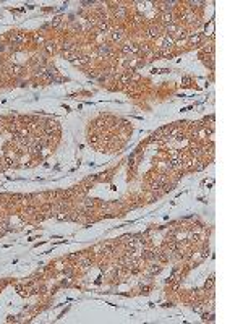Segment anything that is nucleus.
<instances>
[{"mask_svg": "<svg viewBox=\"0 0 243 324\" xmlns=\"http://www.w3.org/2000/svg\"><path fill=\"white\" fill-rule=\"evenodd\" d=\"M186 42H188L190 46H198V44L201 42V36H200V32H194V34H190L188 38H186Z\"/></svg>", "mask_w": 243, "mask_h": 324, "instance_id": "2", "label": "nucleus"}, {"mask_svg": "<svg viewBox=\"0 0 243 324\" xmlns=\"http://www.w3.org/2000/svg\"><path fill=\"white\" fill-rule=\"evenodd\" d=\"M24 40H26V36L21 34V32H16V34H13V38H12L13 44H21V42H24Z\"/></svg>", "mask_w": 243, "mask_h": 324, "instance_id": "6", "label": "nucleus"}, {"mask_svg": "<svg viewBox=\"0 0 243 324\" xmlns=\"http://www.w3.org/2000/svg\"><path fill=\"white\" fill-rule=\"evenodd\" d=\"M174 44H175V40H174V38H172V36L164 34V36H162V38L159 39V49H162V50H169L170 47H174Z\"/></svg>", "mask_w": 243, "mask_h": 324, "instance_id": "1", "label": "nucleus"}, {"mask_svg": "<svg viewBox=\"0 0 243 324\" xmlns=\"http://www.w3.org/2000/svg\"><path fill=\"white\" fill-rule=\"evenodd\" d=\"M112 40H115V42H119V40H122V38H123V32H122V29H115V31L112 32Z\"/></svg>", "mask_w": 243, "mask_h": 324, "instance_id": "9", "label": "nucleus"}, {"mask_svg": "<svg viewBox=\"0 0 243 324\" xmlns=\"http://www.w3.org/2000/svg\"><path fill=\"white\" fill-rule=\"evenodd\" d=\"M161 21L164 23V26L165 24H170V23H174V16H172V13L165 12V13L161 15Z\"/></svg>", "mask_w": 243, "mask_h": 324, "instance_id": "5", "label": "nucleus"}, {"mask_svg": "<svg viewBox=\"0 0 243 324\" xmlns=\"http://www.w3.org/2000/svg\"><path fill=\"white\" fill-rule=\"evenodd\" d=\"M125 15H127V7L119 5V7L115 8V16H117V18H125Z\"/></svg>", "mask_w": 243, "mask_h": 324, "instance_id": "7", "label": "nucleus"}, {"mask_svg": "<svg viewBox=\"0 0 243 324\" xmlns=\"http://www.w3.org/2000/svg\"><path fill=\"white\" fill-rule=\"evenodd\" d=\"M146 38H148V39H157V38H159V28H157V26H151L148 29V32H146Z\"/></svg>", "mask_w": 243, "mask_h": 324, "instance_id": "3", "label": "nucleus"}, {"mask_svg": "<svg viewBox=\"0 0 243 324\" xmlns=\"http://www.w3.org/2000/svg\"><path fill=\"white\" fill-rule=\"evenodd\" d=\"M60 23H62V18H55L54 20V26H58Z\"/></svg>", "mask_w": 243, "mask_h": 324, "instance_id": "12", "label": "nucleus"}, {"mask_svg": "<svg viewBox=\"0 0 243 324\" xmlns=\"http://www.w3.org/2000/svg\"><path fill=\"white\" fill-rule=\"evenodd\" d=\"M97 54L101 55V57H107V55L110 54V47L107 46V44H101V46L97 47Z\"/></svg>", "mask_w": 243, "mask_h": 324, "instance_id": "4", "label": "nucleus"}, {"mask_svg": "<svg viewBox=\"0 0 243 324\" xmlns=\"http://www.w3.org/2000/svg\"><path fill=\"white\" fill-rule=\"evenodd\" d=\"M34 39H36V42H40V44L44 42V38H42L40 34H36V36H34Z\"/></svg>", "mask_w": 243, "mask_h": 324, "instance_id": "11", "label": "nucleus"}, {"mask_svg": "<svg viewBox=\"0 0 243 324\" xmlns=\"http://www.w3.org/2000/svg\"><path fill=\"white\" fill-rule=\"evenodd\" d=\"M164 29L167 31V34L170 36L172 32H177V29H178V26H177V24H175V21H174V23H170V24H165V26H164Z\"/></svg>", "mask_w": 243, "mask_h": 324, "instance_id": "8", "label": "nucleus"}, {"mask_svg": "<svg viewBox=\"0 0 243 324\" xmlns=\"http://www.w3.org/2000/svg\"><path fill=\"white\" fill-rule=\"evenodd\" d=\"M46 50H47L49 54H52L54 50H55V44H54V42H46Z\"/></svg>", "mask_w": 243, "mask_h": 324, "instance_id": "10", "label": "nucleus"}]
</instances>
